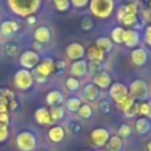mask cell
<instances>
[{
  "mask_svg": "<svg viewBox=\"0 0 151 151\" xmlns=\"http://www.w3.org/2000/svg\"><path fill=\"white\" fill-rule=\"evenodd\" d=\"M11 12L20 17L33 16L41 7V0H7Z\"/></svg>",
  "mask_w": 151,
  "mask_h": 151,
  "instance_id": "cell-1",
  "label": "cell"
},
{
  "mask_svg": "<svg viewBox=\"0 0 151 151\" xmlns=\"http://www.w3.org/2000/svg\"><path fill=\"white\" fill-rule=\"evenodd\" d=\"M88 5L91 15L101 20L110 17L115 8L114 0H90Z\"/></svg>",
  "mask_w": 151,
  "mask_h": 151,
  "instance_id": "cell-2",
  "label": "cell"
},
{
  "mask_svg": "<svg viewBox=\"0 0 151 151\" xmlns=\"http://www.w3.org/2000/svg\"><path fill=\"white\" fill-rule=\"evenodd\" d=\"M16 147L20 151H35L37 147V138L31 131H21L16 137Z\"/></svg>",
  "mask_w": 151,
  "mask_h": 151,
  "instance_id": "cell-3",
  "label": "cell"
},
{
  "mask_svg": "<svg viewBox=\"0 0 151 151\" xmlns=\"http://www.w3.org/2000/svg\"><path fill=\"white\" fill-rule=\"evenodd\" d=\"M33 74H32L31 70H27V69H19L13 76V83L19 90H29L33 86Z\"/></svg>",
  "mask_w": 151,
  "mask_h": 151,
  "instance_id": "cell-4",
  "label": "cell"
},
{
  "mask_svg": "<svg viewBox=\"0 0 151 151\" xmlns=\"http://www.w3.org/2000/svg\"><path fill=\"white\" fill-rule=\"evenodd\" d=\"M129 94L131 98L139 99V101H145L149 98V85L146 83V81L143 80H134L130 83L129 88Z\"/></svg>",
  "mask_w": 151,
  "mask_h": 151,
  "instance_id": "cell-5",
  "label": "cell"
},
{
  "mask_svg": "<svg viewBox=\"0 0 151 151\" xmlns=\"http://www.w3.org/2000/svg\"><path fill=\"white\" fill-rule=\"evenodd\" d=\"M40 56L37 52L35 50H25L20 55V66L23 69H27V70H32L37 66V64L40 63Z\"/></svg>",
  "mask_w": 151,
  "mask_h": 151,
  "instance_id": "cell-6",
  "label": "cell"
},
{
  "mask_svg": "<svg viewBox=\"0 0 151 151\" xmlns=\"http://www.w3.org/2000/svg\"><path fill=\"white\" fill-rule=\"evenodd\" d=\"M109 96L115 104H119L121 101H123L125 98H127L130 96L129 94V88L126 85H123V83L114 82L109 88Z\"/></svg>",
  "mask_w": 151,
  "mask_h": 151,
  "instance_id": "cell-7",
  "label": "cell"
},
{
  "mask_svg": "<svg viewBox=\"0 0 151 151\" xmlns=\"http://www.w3.org/2000/svg\"><path fill=\"white\" fill-rule=\"evenodd\" d=\"M109 138H110L109 130H106L105 127H96L94 130H91V133H90V141L96 147L106 146Z\"/></svg>",
  "mask_w": 151,
  "mask_h": 151,
  "instance_id": "cell-8",
  "label": "cell"
},
{
  "mask_svg": "<svg viewBox=\"0 0 151 151\" xmlns=\"http://www.w3.org/2000/svg\"><path fill=\"white\" fill-rule=\"evenodd\" d=\"M20 29V24L16 20H4L0 23V35L5 39H12Z\"/></svg>",
  "mask_w": 151,
  "mask_h": 151,
  "instance_id": "cell-9",
  "label": "cell"
},
{
  "mask_svg": "<svg viewBox=\"0 0 151 151\" xmlns=\"http://www.w3.org/2000/svg\"><path fill=\"white\" fill-rule=\"evenodd\" d=\"M65 55L69 60L78 61L82 60V57L86 55V49L81 42H70L65 49Z\"/></svg>",
  "mask_w": 151,
  "mask_h": 151,
  "instance_id": "cell-10",
  "label": "cell"
},
{
  "mask_svg": "<svg viewBox=\"0 0 151 151\" xmlns=\"http://www.w3.org/2000/svg\"><path fill=\"white\" fill-rule=\"evenodd\" d=\"M53 70H55V60L50 57H45V58H42V60H40V63L37 64V66L35 68L33 73L44 76V77L48 78L53 73Z\"/></svg>",
  "mask_w": 151,
  "mask_h": 151,
  "instance_id": "cell-11",
  "label": "cell"
},
{
  "mask_svg": "<svg viewBox=\"0 0 151 151\" xmlns=\"http://www.w3.org/2000/svg\"><path fill=\"white\" fill-rule=\"evenodd\" d=\"M35 41L39 44H48L52 39V32L47 25H40L35 29Z\"/></svg>",
  "mask_w": 151,
  "mask_h": 151,
  "instance_id": "cell-12",
  "label": "cell"
},
{
  "mask_svg": "<svg viewBox=\"0 0 151 151\" xmlns=\"http://www.w3.org/2000/svg\"><path fill=\"white\" fill-rule=\"evenodd\" d=\"M101 91L94 83H86L82 89V98L88 102H94L99 98Z\"/></svg>",
  "mask_w": 151,
  "mask_h": 151,
  "instance_id": "cell-13",
  "label": "cell"
},
{
  "mask_svg": "<svg viewBox=\"0 0 151 151\" xmlns=\"http://www.w3.org/2000/svg\"><path fill=\"white\" fill-rule=\"evenodd\" d=\"M70 70L72 77L76 78H81V77H85L86 73H88V63L85 60H78V61H73L69 68Z\"/></svg>",
  "mask_w": 151,
  "mask_h": 151,
  "instance_id": "cell-14",
  "label": "cell"
},
{
  "mask_svg": "<svg viewBox=\"0 0 151 151\" xmlns=\"http://www.w3.org/2000/svg\"><path fill=\"white\" fill-rule=\"evenodd\" d=\"M94 85L97 86V88L101 90V89H109L110 85H111V77H110V74L107 73V72H99L98 74L93 76V82Z\"/></svg>",
  "mask_w": 151,
  "mask_h": 151,
  "instance_id": "cell-15",
  "label": "cell"
},
{
  "mask_svg": "<svg viewBox=\"0 0 151 151\" xmlns=\"http://www.w3.org/2000/svg\"><path fill=\"white\" fill-rule=\"evenodd\" d=\"M141 41V35L135 29H126L125 36H123V42L127 48H135Z\"/></svg>",
  "mask_w": 151,
  "mask_h": 151,
  "instance_id": "cell-16",
  "label": "cell"
},
{
  "mask_svg": "<svg viewBox=\"0 0 151 151\" xmlns=\"http://www.w3.org/2000/svg\"><path fill=\"white\" fill-rule=\"evenodd\" d=\"M35 121L41 126L53 125L52 119H50L49 109H47V107H37V109L35 110Z\"/></svg>",
  "mask_w": 151,
  "mask_h": 151,
  "instance_id": "cell-17",
  "label": "cell"
},
{
  "mask_svg": "<svg viewBox=\"0 0 151 151\" xmlns=\"http://www.w3.org/2000/svg\"><path fill=\"white\" fill-rule=\"evenodd\" d=\"M130 57H131V63L135 66H143L149 60V55H147L146 49H143V48H135L131 52Z\"/></svg>",
  "mask_w": 151,
  "mask_h": 151,
  "instance_id": "cell-18",
  "label": "cell"
},
{
  "mask_svg": "<svg viewBox=\"0 0 151 151\" xmlns=\"http://www.w3.org/2000/svg\"><path fill=\"white\" fill-rule=\"evenodd\" d=\"M64 138H65V129L63 126H52L48 131V139L52 143H60L64 141Z\"/></svg>",
  "mask_w": 151,
  "mask_h": 151,
  "instance_id": "cell-19",
  "label": "cell"
},
{
  "mask_svg": "<svg viewBox=\"0 0 151 151\" xmlns=\"http://www.w3.org/2000/svg\"><path fill=\"white\" fill-rule=\"evenodd\" d=\"M20 50H21L20 44L16 42L15 40L7 41V42H4V45H3V52H4V55L8 56V57H11V58L16 57V56L20 53Z\"/></svg>",
  "mask_w": 151,
  "mask_h": 151,
  "instance_id": "cell-20",
  "label": "cell"
},
{
  "mask_svg": "<svg viewBox=\"0 0 151 151\" xmlns=\"http://www.w3.org/2000/svg\"><path fill=\"white\" fill-rule=\"evenodd\" d=\"M135 131L139 134V135H146V134L150 133L151 130V121L149 118H145V117H139L138 119L135 121Z\"/></svg>",
  "mask_w": 151,
  "mask_h": 151,
  "instance_id": "cell-21",
  "label": "cell"
},
{
  "mask_svg": "<svg viewBox=\"0 0 151 151\" xmlns=\"http://www.w3.org/2000/svg\"><path fill=\"white\" fill-rule=\"evenodd\" d=\"M86 53H88V58L90 63H102L105 60V53L98 47H96V44L88 47Z\"/></svg>",
  "mask_w": 151,
  "mask_h": 151,
  "instance_id": "cell-22",
  "label": "cell"
},
{
  "mask_svg": "<svg viewBox=\"0 0 151 151\" xmlns=\"http://www.w3.org/2000/svg\"><path fill=\"white\" fill-rule=\"evenodd\" d=\"M138 13V7H137L135 3H127V4H123L119 7L117 12V20L121 21V19L125 15H135Z\"/></svg>",
  "mask_w": 151,
  "mask_h": 151,
  "instance_id": "cell-23",
  "label": "cell"
},
{
  "mask_svg": "<svg viewBox=\"0 0 151 151\" xmlns=\"http://www.w3.org/2000/svg\"><path fill=\"white\" fill-rule=\"evenodd\" d=\"M45 101H47V104L49 105L50 107L58 106V105L64 101V96L60 90H50L49 93L47 94V97H45Z\"/></svg>",
  "mask_w": 151,
  "mask_h": 151,
  "instance_id": "cell-24",
  "label": "cell"
},
{
  "mask_svg": "<svg viewBox=\"0 0 151 151\" xmlns=\"http://www.w3.org/2000/svg\"><path fill=\"white\" fill-rule=\"evenodd\" d=\"M105 147H106V151H122L123 141L118 135H113L109 138V141H107Z\"/></svg>",
  "mask_w": 151,
  "mask_h": 151,
  "instance_id": "cell-25",
  "label": "cell"
},
{
  "mask_svg": "<svg viewBox=\"0 0 151 151\" xmlns=\"http://www.w3.org/2000/svg\"><path fill=\"white\" fill-rule=\"evenodd\" d=\"M49 114H50L52 122L56 123V122H58V121L64 119V117H65V109H64L61 105H58V106H52L49 109Z\"/></svg>",
  "mask_w": 151,
  "mask_h": 151,
  "instance_id": "cell-26",
  "label": "cell"
},
{
  "mask_svg": "<svg viewBox=\"0 0 151 151\" xmlns=\"http://www.w3.org/2000/svg\"><path fill=\"white\" fill-rule=\"evenodd\" d=\"M96 47H98L102 52L106 55V53L111 52L113 49V41L109 39V37H98L96 41Z\"/></svg>",
  "mask_w": 151,
  "mask_h": 151,
  "instance_id": "cell-27",
  "label": "cell"
},
{
  "mask_svg": "<svg viewBox=\"0 0 151 151\" xmlns=\"http://www.w3.org/2000/svg\"><path fill=\"white\" fill-rule=\"evenodd\" d=\"M125 31L126 29L123 28V27L118 25V27H114L111 31V37H110V40H111L113 42H115V44H122L123 42V36H125Z\"/></svg>",
  "mask_w": 151,
  "mask_h": 151,
  "instance_id": "cell-28",
  "label": "cell"
},
{
  "mask_svg": "<svg viewBox=\"0 0 151 151\" xmlns=\"http://www.w3.org/2000/svg\"><path fill=\"white\" fill-rule=\"evenodd\" d=\"M81 105H82V102H81V99L78 98V97H70V98H68L65 102L66 110L70 113H77L78 109L81 107Z\"/></svg>",
  "mask_w": 151,
  "mask_h": 151,
  "instance_id": "cell-29",
  "label": "cell"
},
{
  "mask_svg": "<svg viewBox=\"0 0 151 151\" xmlns=\"http://www.w3.org/2000/svg\"><path fill=\"white\" fill-rule=\"evenodd\" d=\"M138 114L151 121V101H142L138 104Z\"/></svg>",
  "mask_w": 151,
  "mask_h": 151,
  "instance_id": "cell-30",
  "label": "cell"
},
{
  "mask_svg": "<svg viewBox=\"0 0 151 151\" xmlns=\"http://www.w3.org/2000/svg\"><path fill=\"white\" fill-rule=\"evenodd\" d=\"M77 114H78V117L82 118V119H90V118L93 117V107L89 104H82L81 107L78 109Z\"/></svg>",
  "mask_w": 151,
  "mask_h": 151,
  "instance_id": "cell-31",
  "label": "cell"
},
{
  "mask_svg": "<svg viewBox=\"0 0 151 151\" xmlns=\"http://www.w3.org/2000/svg\"><path fill=\"white\" fill-rule=\"evenodd\" d=\"M65 88L68 89L69 91H77L80 89V80L76 77H68L65 80Z\"/></svg>",
  "mask_w": 151,
  "mask_h": 151,
  "instance_id": "cell-32",
  "label": "cell"
},
{
  "mask_svg": "<svg viewBox=\"0 0 151 151\" xmlns=\"http://www.w3.org/2000/svg\"><path fill=\"white\" fill-rule=\"evenodd\" d=\"M80 27H81V29H82L83 32H90L91 29L94 28V21H93V19L91 17H83L82 20H81V24H80Z\"/></svg>",
  "mask_w": 151,
  "mask_h": 151,
  "instance_id": "cell-33",
  "label": "cell"
},
{
  "mask_svg": "<svg viewBox=\"0 0 151 151\" xmlns=\"http://www.w3.org/2000/svg\"><path fill=\"white\" fill-rule=\"evenodd\" d=\"M53 4H55V8L58 12H66L69 9V7H70L69 0H56V1H53Z\"/></svg>",
  "mask_w": 151,
  "mask_h": 151,
  "instance_id": "cell-34",
  "label": "cell"
},
{
  "mask_svg": "<svg viewBox=\"0 0 151 151\" xmlns=\"http://www.w3.org/2000/svg\"><path fill=\"white\" fill-rule=\"evenodd\" d=\"M137 16L135 15H125L122 19H121V23L125 27H133L137 24Z\"/></svg>",
  "mask_w": 151,
  "mask_h": 151,
  "instance_id": "cell-35",
  "label": "cell"
},
{
  "mask_svg": "<svg viewBox=\"0 0 151 151\" xmlns=\"http://www.w3.org/2000/svg\"><path fill=\"white\" fill-rule=\"evenodd\" d=\"M99 72H102V63H90V61H89L88 73L96 76V74H98Z\"/></svg>",
  "mask_w": 151,
  "mask_h": 151,
  "instance_id": "cell-36",
  "label": "cell"
},
{
  "mask_svg": "<svg viewBox=\"0 0 151 151\" xmlns=\"http://www.w3.org/2000/svg\"><path fill=\"white\" fill-rule=\"evenodd\" d=\"M130 135H131L130 125H126V123L121 125L119 129H118V137H119V138H127V137H130Z\"/></svg>",
  "mask_w": 151,
  "mask_h": 151,
  "instance_id": "cell-37",
  "label": "cell"
},
{
  "mask_svg": "<svg viewBox=\"0 0 151 151\" xmlns=\"http://www.w3.org/2000/svg\"><path fill=\"white\" fill-rule=\"evenodd\" d=\"M66 70V63L63 60H57L55 61V70H53V73H56L57 76H61L64 74V72Z\"/></svg>",
  "mask_w": 151,
  "mask_h": 151,
  "instance_id": "cell-38",
  "label": "cell"
},
{
  "mask_svg": "<svg viewBox=\"0 0 151 151\" xmlns=\"http://www.w3.org/2000/svg\"><path fill=\"white\" fill-rule=\"evenodd\" d=\"M134 102H135V99H134V98H131V97L129 96L127 98H125V99H123V101H121L119 104H117V107L121 110V111L123 113L126 109H127V107H130L131 105L134 104Z\"/></svg>",
  "mask_w": 151,
  "mask_h": 151,
  "instance_id": "cell-39",
  "label": "cell"
},
{
  "mask_svg": "<svg viewBox=\"0 0 151 151\" xmlns=\"http://www.w3.org/2000/svg\"><path fill=\"white\" fill-rule=\"evenodd\" d=\"M123 114H125V117H127V118L135 117V115L138 114V102L135 101L130 107H127V109L123 111Z\"/></svg>",
  "mask_w": 151,
  "mask_h": 151,
  "instance_id": "cell-40",
  "label": "cell"
},
{
  "mask_svg": "<svg viewBox=\"0 0 151 151\" xmlns=\"http://www.w3.org/2000/svg\"><path fill=\"white\" fill-rule=\"evenodd\" d=\"M0 97H3L4 99H7L8 102L16 98L15 93H13L11 89H8V88H0Z\"/></svg>",
  "mask_w": 151,
  "mask_h": 151,
  "instance_id": "cell-41",
  "label": "cell"
},
{
  "mask_svg": "<svg viewBox=\"0 0 151 151\" xmlns=\"http://www.w3.org/2000/svg\"><path fill=\"white\" fill-rule=\"evenodd\" d=\"M8 137H9V129H8V126L0 123V143L7 141Z\"/></svg>",
  "mask_w": 151,
  "mask_h": 151,
  "instance_id": "cell-42",
  "label": "cell"
},
{
  "mask_svg": "<svg viewBox=\"0 0 151 151\" xmlns=\"http://www.w3.org/2000/svg\"><path fill=\"white\" fill-rule=\"evenodd\" d=\"M69 1H70V5H73L74 8L81 9V8H85L90 0H69Z\"/></svg>",
  "mask_w": 151,
  "mask_h": 151,
  "instance_id": "cell-43",
  "label": "cell"
},
{
  "mask_svg": "<svg viewBox=\"0 0 151 151\" xmlns=\"http://www.w3.org/2000/svg\"><path fill=\"white\" fill-rule=\"evenodd\" d=\"M98 110L102 114H107L110 111V104L107 101H101L98 104Z\"/></svg>",
  "mask_w": 151,
  "mask_h": 151,
  "instance_id": "cell-44",
  "label": "cell"
},
{
  "mask_svg": "<svg viewBox=\"0 0 151 151\" xmlns=\"http://www.w3.org/2000/svg\"><path fill=\"white\" fill-rule=\"evenodd\" d=\"M145 41L147 42L149 47H151V24H149L145 29Z\"/></svg>",
  "mask_w": 151,
  "mask_h": 151,
  "instance_id": "cell-45",
  "label": "cell"
},
{
  "mask_svg": "<svg viewBox=\"0 0 151 151\" xmlns=\"http://www.w3.org/2000/svg\"><path fill=\"white\" fill-rule=\"evenodd\" d=\"M69 131H70L73 135H76L77 133H80L81 131V126H80V123H77V122H72L70 125H69Z\"/></svg>",
  "mask_w": 151,
  "mask_h": 151,
  "instance_id": "cell-46",
  "label": "cell"
},
{
  "mask_svg": "<svg viewBox=\"0 0 151 151\" xmlns=\"http://www.w3.org/2000/svg\"><path fill=\"white\" fill-rule=\"evenodd\" d=\"M8 101L0 97V113H8Z\"/></svg>",
  "mask_w": 151,
  "mask_h": 151,
  "instance_id": "cell-47",
  "label": "cell"
},
{
  "mask_svg": "<svg viewBox=\"0 0 151 151\" xmlns=\"http://www.w3.org/2000/svg\"><path fill=\"white\" fill-rule=\"evenodd\" d=\"M0 123L5 126L9 125V115H8V113H0Z\"/></svg>",
  "mask_w": 151,
  "mask_h": 151,
  "instance_id": "cell-48",
  "label": "cell"
},
{
  "mask_svg": "<svg viewBox=\"0 0 151 151\" xmlns=\"http://www.w3.org/2000/svg\"><path fill=\"white\" fill-rule=\"evenodd\" d=\"M17 107H19V102L16 101V98L8 102V110H11V111H15Z\"/></svg>",
  "mask_w": 151,
  "mask_h": 151,
  "instance_id": "cell-49",
  "label": "cell"
},
{
  "mask_svg": "<svg viewBox=\"0 0 151 151\" xmlns=\"http://www.w3.org/2000/svg\"><path fill=\"white\" fill-rule=\"evenodd\" d=\"M142 13H143V19H145V20H146V21H151V9H150V8H149V9H145Z\"/></svg>",
  "mask_w": 151,
  "mask_h": 151,
  "instance_id": "cell-50",
  "label": "cell"
},
{
  "mask_svg": "<svg viewBox=\"0 0 151 151\" xmlns=\"http://www.w3.org/2000/svg\"><path fill=\"white\" fill-rule=\"evenodd\" d=\"M41 48H42V44H39V42H36V41L33 42V49H35V52H36V50H41Z\"/></svg>",
  "mask_w": 151,
  "mask_h": 151,
  "instance_id": "cell-51",
  "label": "cell"
},
{
  "mask_svg": "<svg viewBox=\"0 0 151 151\" xmlns=\"http://www.w3.org/2000/svg\"><path fill=\"white\" fill-rule=\"evenodd\" d=\"M27 21H28L29 24H33V23H36V16H29V17H28V20H27Z\"/></svg>",
  "mask_w": 151,
  "mask_h": 151,
  "instance_id": "cell-52",
  "label": "cell"
},
{
  "mask_svg": "<svg viewBox=\"0 0 151 151\" xmlns=\"http://www.w3.org/2000/svg\"><path fill=\"white\" fill-rule=\"evenodd\" d=\"M146 150L147 151H151V139L146 143Z\"/></svg>",
  "mask_w": 151,
  "mask_h": 151,
  "instance_id": "cell-53",
  "label": "cell"
},
{
  "mask_svg": "<svg viewBox=\"0 0 151 151\" xmlns=\"http://www.w3.org/2000/svg\"><path fill=\"white\" fill-rule=\"evenodd\" d=\"M149 8L151 9V0H149Z\"/></svg>",
  "mask_w": 151,
  "mask_h": 151,
  "instance_id": "cell-54",
  "label": "cell"
},
{
  "mask_svg": "<svg viewBox=\"0 0 151 151\" xmlns=\"http://www.w3.org/2000/svg\"><path fill=\"white\" fill-rule=\"evenodd\" d=\"M99 151H106V150H99Z\"/></svg>",
  "mask_w": 151,
  "mask_h": 151,
  "instance_id": "cell-55",
  "label": "cell"
},
{
  "mask_svg": "<svg viewBox=\"0 0 151 151\" xmlns=\"http://www.w3.org/2000/svg\"><path fill=\"white\" fill-rule=\"evenodd\" d=\"M41 151H47V150H41Z\"/></svg>",
  "mask_w": 151,
  "mask_h": 151,
  "instance_id": "cell-56",
  "label": "cell"
},
{
  "mask_svg": "<svg viewBox=\"0 0 151 151\" xmlns=\"http://www.w3.org/2000/svg\"><path fill=\"white\" fill-rule=\"evenodd\" d=\"M52 1H56V0H52Z\"/></svg>",
  "mask_w": 151,
  "mask_h": 151,
  "instance_id": "cell-57",
  "label": "cell"
},
{
  "mask_svg": "<svg viewBox=\"0 0 151 151\" xmlns=\"http://www.w3.org/2000/svg\"><path fill=\"white\" fill-rule=\"evenodd\" d=\"M0 1H1V0H0Z\"/></svg>",
  "mask_w": 151,
  "mask_h": 151,
  "instance_id": "cell-58",
  "label": "cell"
}]
</instances>
